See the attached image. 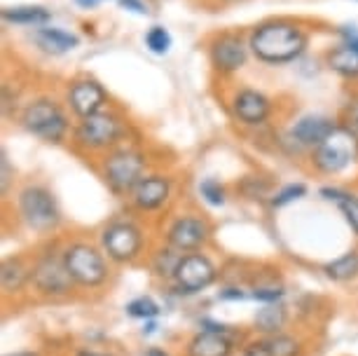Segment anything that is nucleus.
Instances as JSON below:
<instances>
[{"instance_id": "72a5a7b5", "label": "nucleus", "mask_w": 358, "mask_h": 356, "mask_svg": "<svg viewBox=\"0 0 358 356\" xmlns=\"http://www.w3.org/2000/svg\"><path fill=\"white\" fill-rule=\"evenodd\" d=\"M342 36H344V40H347L344 45H349L351 50L358 52V31L354 29V26H351V29H349V26H347V29H342Z\"/></svg>"}, {"instance_id": "f704fd0d", "label": "nucleus", "mask_w": 358, "mask_h": 356, "mask_svg": "<svg viewBox=\"0 0 358 356\" xmlns=\"http://www.w3.org/2000/svg\"><path fill=\"white\" fill-rule=\"evenodd\" d=\"M10 187V162H8V152H3V194H8Z\"/></svg>"}, {"instance_id": "ddd939ff", "label": "nucleus", "mask_w": 358, "mask_h": 356, "mask_svg": "<svg viewBox=\"0 0 358 356\" xmlns=\"http://www.w3.org/2000/svg\"><path fill=\"white\" fill-rule=\"evenodd\" d=\"M169 197H171V180L162 176V173H148V176L138 180V185L129 194L134 209L143 213L162 209L169 201Z\"/></svg>"}, {"instance_id": "a878e982", "label": "nucleus", "mask_w": 358, "mask_h": 356, "mask_svg": "<svg viewBox=\"0 0 358 356\" xmlns=\"http://www.w3.org/2000/svg\"><path fill=\"white\" fill-rule=\"evenodd\" d=\"M328 64H330V69L337 71L340 76H347V78L358 76V52L351 50L349 45H342L330 52Z\"/></svg>"}, {"instance_id": "473e14b6", "label": "nucleus", "mask_w": 358, "mask_h": 356, "mask_svg": "<svg viewBox=\"0 0 358 356\" xmlns=\"http://www.w3.org/2000/svg\"><path fill=\"white\" fill-rule=\"evenodd\" d=\"M120 5L129 12H136V15H148V8L141 3V0H120Z\"/></svg>"}, {"instance_id": "412c9836", "label": "nucleus", "mask_w": 358, "mask_h": 356, "mask_svg": "<svg viewBox=\"0 0 358 356\" xmlns=\"http://www.w3.org/2000/svg\"><path fill=\"white\" fill-rule=\"evenodd\" d=\"M321 194L330 201H335L337 206H340L344 220L349 223L351 232L358 237V197L351 192H344V190H337V187H323Z\"/></svg>"}, {"instance_id": "6ab92c4d", "label": "nucleus", "mask_w": 358, "mask_h": 356, "mask_svg": "<svg viewBox=\"0 0 358 356\" xmlns=\"http://www.w3.org/2000/svg\"><path fill=\"white\" fill-rule=\"evenodd\" d=\"M211 59H213L215 69L232 73V71H239L241 66L246 64V50L239 38L227 36V38L215 40L213 50H211Z\"/></svg>"}, {"instance_id": "c9c22d12", "label": "nucleus", "mask_w": 358, "mask_h": 356, "mask_svg": "<svg viewBox=\"0 0 358 356\" xmlns=\"http://www.w3.org/2000/svg\"><path fill=\"white\" fill-rule=\"evenodd\" d=\"M76 356H115L110 352H101V349H90V347H83V349H78V354Z\"/></svg>"}, {"instance_id": "9d476101", "label": "nucleus", "mask_w": 358, "mask_h": 356, "mask_svg": "<svg viewBox=\"0 0 358 356\" xmlns=\"http://www.w3.org/2000/svg\"><path fill=\"white\" fill-rule=\"evenodd\" d=\"M22 122L33 136L43 138L47 143H62L66 131H69V120H66L64 111L54 101L47 99H40L36 104H31L24 111Z\"/></svg>"}, {"instance_id": "39448f33", "label": "nucleus", "mask_w": 358, "mask_h": 356, "mask_svg": "<svg viewBox=\"0 0 358 356\" xmlns=\"http://www.w3.org/2000/svg\"><path fill=\"white\" fill-rule=\"evenodd\" d=\"M17 206L19 218L24 220V225L38 234L54 232L59 223H62V211H59L57 199L43 185H26L19 192Z\"/></svg>"}, {"instance_id": "1a4fd4ad", "label": "nucleus", "mask_w": 358, "mask_h": 356, "mask_svg": "<svg viewBox=\"0 0 358 356\" xmlns=\"http://www.w3.org/2000/svg\"><path fill=\"white\" fill-rule=\"evenodd\" d=\"M356 159L358 138L349 129H335L319 148H314V166L326 176L344 171Z\"/></svg>"}, {"instance_id": "2f4dec72", "label": "nucleus", "mask_w": 358, "mask_h": 356, "mask_svg": "<svg viewBox=\"0 0 358 356\" xmlns=\"http://www.w3.org/2000/svg\"><path fill=\"white\" fill-rule=\"evenodd\" d=\"M241 356H269L267 352V345H265V338H258V340H251L241 347Z\"/></svg>"}, {"instance_id": "f8f14e48", "label": "nucleus", "mask_w": 358, "mask_h": 356, "mask_svg": "<svg viewBox=\"0 0 358 356\" xmlns=\"http://www.w3.org/2000/svg\"><path fill=\"white\" fill-rule=\"evenodd\" d=\"M120 136H122V124L117 122V118L108 115V113L83 118L76 131L78 143H83L90 150H108V148L117 143Z\"/></svg>"}, {"instance_id": "cd10ccee", "label": "nucleus", "mask_w": 358, "mask_h": 356, "mask_svg": "<svg viewBox=\"0 0 358 356\" xmlns=\"http://www.w3.org/2000/svg\"><path fill=\"white\" fill-rule=\"evenodd\" d=\"M248 293H251L253 300L269 305V302H281L283 295H286V288L279 281H260V284H253Z\"/></svg>"}, {"instance_id": "f03ea898", "label": "nucleus", "mask_w": 358, "mask_h": 356, "mask_svg": "<svg viewBox=\"0 0 358 356\" xmlns=\"http://www.w3.org/2000/svg\"><path fill=\"white\" fill-rule=\"evenodd\" d=\"M64 263L69 267L73 281L78 284L80 291H103L110 284L113 270H110V260L103 253V248L90 241H71L64 248Z\"/></svg>"}, {"instance_id": "bb28decb", "label": "nucleus", "mask_w": 358, "mask_h": 356, "mask_svg": "<svg viewBox=\"0 0 358 356\" xmlns=\"http://www.w3.org/2000/svg\"><path fill=\"white\" fill-rule=\"evenodd\" d=\"M124 312L129 314L131 319H143V321H152L159 317L162 307L159 302L150 298V295H138V298H134L131 302H127Z\"/></svg>"}, {"instance_id": "58836bf2", "label": "nucleus", "mask_w": 358, "mask_h": 356, "mask_svg": "<svg viewBox=\"0 0 358 356\" xmlns=\"http://www.w3.org/2000/svg\"><path fill=\"white\" fill-rule=\"evenodd\" d=\"M5 356H40L38 352H15V354H5Z\"/></svg>"}, {"instance_id": "20e7f679", "label": "nucleus", "mask_w": 358, "mask_h": 356, "mask_svg": "<svg viewBox=\"0 0 358 356\" xmlns=\"http://www.w3.org/2000/svg\"><path fill=\"white\" fill-rule=\"evenodd\" d=\"M99 246L115 265H134L145 253V234L131 220H115L99 234Z\"/></svg>"}, {"instance_id": "7ed1b4c3", "label": "nucleus", "mask_w": 358, "mask_h": 356, "mask_svg": "<svg viewBox=\"0 0 358 356\" xmlns=\"http://www.w3.org/2000/svg\"><path fill=\"white\" fill-rule=\"evenodd\" d=\"M251 47L255 57L267 64H286L293 62L305 52L307 36L297 26L286 22L262 24L251 36Z\"/></svg>"}, {"instance_id": "423d86ee", "label": "nucleus", "mask_w": 358, "mask_h": 356, "mask_svg": "<svg viewBox=\"0 0 358 356\" xmlns=\"http://www.w3.org/2000/svg\"><path fill=\"white\" fill-rule=\"evenodd\" d=\"M236 347H241L239 328L218 321H201L199 331L185 340L183 356H234Z\"/></svg>"}, {"instance_id": "f3484780", "label": "nucleus", "mask_w": 358, "mask_h": 356, "mask_svg": "<svg viewBox=\"0 0 358 356\" xmlns=\"http://www.w3.org/2000/svg\"><path fill=\"white\" fill-rule=\"evenodd\" d=\"M234 115L244 124H260L269 115V101L260 92L244 90L234 99Z\"/></svg>"}, {"instance_id": "aec40b11", "label": "nucleus", "mask_w": 358, "mask_h": 356, "mask_svg": "<svg viewBox=\"0 0 358 356\" xmlns=\"http://www.w3.org/2000/svg\"><path fill=\"white\" fill-rule=\"evenodd\" d=\"M323 274L330 281H337V284H347V281L358 279V248H351V251L342 253L340 258L326 263L323 265Z\"/></svg>"}, {"instance_id": "0eeeda50", "label": "nucleus", "mask_w": 358, "mask_h": 356, "mask_svg": "<svg viewBox=\"0 0 358 356\" xmlns=\"http://www.w3.org/2000/svg\"><path fill=\"white\" fill-rule=\"evenodd\" d=\"M101 173L115 194H131L138 180L145 176V159L134 148H120L103 159Z\"/></svg>"}, {"instance_id": "6e6552de", "label": "nucleus", "mask_w": 358, "mask_h": 356, "mask_svg": "<svg viewBox=\"0 0 358 356\" xmlns=\"http://www.w3.org/2000/svg\"><path fill=\"white\" fill-rule=\"evenodd\" d=\"M218 267L206 253L194 251V253H183L176 274L171 279V286L180 295H197L206 288H211L218 281Z\"/></svg>"}, {"instance_id": "393cba45", "label": "nucleus", "mask_w": 358, "mask_h": 356, "mask_svg": "<svg viewBox=\"0 0 358 356\" xmlns=\"http://www.w3.org/2000/svg\"><path fill=\"white\" fill-rule=\"evenodd\" d=\"M265 345H267L269 356H302L305 354V345H302V340L286 333V331L269 335V338H265Z\"/></svg>"}, {"instance_id": "b1692460", "label": "nucleus", "mask_w": 358, "mask_h": 356, "mask_svg": "<svg viewBox=\"0 0 358 356\" xmlns=\"http://www.w3.org/2000/svg\"><path fill=\"white\" fill-rule=\"evenodd\" d=\"M3 19L10 24H24V26H40L52 19V12L38 5H22V8H8L3 10Z\"/></svg>"}, {"instance_id": "c85d7f7f", "label": "nucleus", "mask_w": 358, "mask_h": 356, "mask_svg": "<svg viewBox=\"0 0 358 356\" xmlns=\"http://www.w3.org/2000/svg\"><path fill=\"white\" fill-rule=\"evenodd\" d=\"M307 194V185L305 183H290V185H283L279 192L272 194V199H269V204L274 206V209H279V206H286L290 201L300 199Z\"/></svg>"}, {"instance_id": "4468645a", "label": "nucleus", "mask_w": 358, "mask_h": 356, "mask_svg": "<svg viewBox=\"0 0 358 356\" xmlns=\"http://www.w3.org/2000/svg\"><path fill=\"white\" fill-rule=\"evenodd\" d=\"M31 267L33 260L29 263L26 258L12 256L3 260L0 267V288H3V298L8 300L12 295H22L31 288Z\"/></svg>"}, {"instance_id": "a211bd4d", "label": "nucleus", "mask_w": 358, "mask_h": 356, "mask_svg": "<svg viewBox=\"0 0 358 356\" xmlns=\"http://www.w3.org/2000/svg\"><path fill=\"white\" fill-rule=\"evenodd\" d=\"M290 321V314L286 310L283 302H269V305H262L253 317V331L260 335V338H269V335L283 333Z\"/></svg>"}, {"instance_id": "dca6fc26", "label": "nucleus", "mask_w": 358, "mask_h": 356, "mask_svg": "<svg viewBox=\"0 0 358 356\" xmlns=\"http://www.w3.org/2000/svg\"><path fill=\"white\" fill-rule=\"evenodd\" d=\"M335 129L337 127L333 124V120L321 118V115H307L293 124L290 136L305 148H319Z\"/></svg>"}, {"instance_id": "4c0bfd02", "label": "nucleus", "mask_w": 358, "mask_h": 356, "mask_svg": "<svg viewBox=\"0 0 358 356\" xmlns=\"http://www.w3.org/2000/svg\"><path fill=\"white\" fill-rule=\"evenodd\" d=\"M143 356H169L164 349H159V347H152V349H148V352Z\"/></svg>"}, {"instance_id": "9b49d317", "label": "nucleus", "mask_w": 358, "mask_h": 356, "mask_svg": "<svg viewBox=\"0 0 358 356\" xmlns=\"http://www.w3.org/2000/svg\"><path fill=\"white\" fill-rule=\"evenodd\" d=\"M211 239V225L199 216H178L166 227V246L180 253L201 251Z\"/></svg>"}, {"instance_id": "c756f323", "label": "nucleus", "mask_w": 358, "mask_h": 356, "mask_svg": "<svg viewBox=\"0 0 358 356\" xmlns=\"http://www.w3.org/2000/svg\"><path fill=\"white\" fill-rule=\"evenodd\" d=\"M145 43L155 55H166L169 47H171V36H169V31L162 29V26H152L145 36Z\"/></svg>"}, {"instance_id": "f257e3e1", "label": "nucleus", "mask_w": 358, "mask_h": 356, "mask_svg": "<svg viewBox=\"0 0 358 356\" xmlns=\"http://www.w3.org/2000/svg\"><path fill=\"white\" fill-rule=\"evenodd\" d=\"M29 291L45 302L69 300L76 295V291H80L78 284L71 277L69 267L64 263L62 248L47 246L45 251H40L38 256L33 258Z\"/></svg>"}, {"instance_id": "e433bc0d", "label": "nucleus", "mask_w": 358, "mask_h": 356, "mask_svg": "<svg viewBox=\"0 0 358 356\" xmlns=\"http://www.w3.org/2000/svg\"><path fill=\"white\" fill-rule=\"evenodd\" d=\"M76 3L80 5V8H94V5L103 3V0H76Z\"/></svg>"}, {"instance_id": "2eb2a0df", "label": "nucleus", "mask_w": 358, "mask_h": 356, "mask_svg": "<svg viewBox=\"0 0 358 356\" xmlns=\"http://www.w3.org/2000/svg\"><path fill=\"white\" fill-rule=\"evenodd\" d=\"M69 101H71V108L76 115L80 118H90L101 113V106L106 104V92L103 87L96 83H76L71 87L69 92Z\"/></svg>"}, {"instance_id": "5701e85b", "label": "nucleus", "mask_w": 358, "mask_h": 356, "mask_svg": "<svg viewBox=\"0 0 358 356\" xmlns=\"http://www.w3.org/2000/svg\"><path fill=\"white\" fill-rule=\"evenodd\" d=\"M180 258L183 253L176 251L171 246H164L159 248L157 253H152V260H150V270H152V277H157L162 281H169L171 284L173 274H176V267H178Z\"/></svg>"}, {"instance_id": "4be33fe9", "label": "nucleus", "mask_w": 358, "mask_h": 356, "mask_svg": "<svg viewBox=\"0 0 358 356\" xmlns=\"http://www.w3.org/2000/svg\"><path fill=\"white\" fill-rule=\"evenodd\" d=\"M36 40L40 47H45L47 52H54V55H64V52L78 47V38L62 29H40L36 33Z\"/></svg>"}, {"instance_id": "7c9ffc66", "label": "nucleus", "mask_w": 358, "mask_h": 356, "mask_svg": "<svg viewBox=\"0 0 358 356\" xmlns=\"http://www.w3.org/2000/svg\"><path fill=\"white\" fill-rule=\"evenodd\" d=\"M199 194L208 201V204H213V206H222V204H225V187H222L215 178H206L204 183L199 185Z\"/></svg>"}]
</instances>
